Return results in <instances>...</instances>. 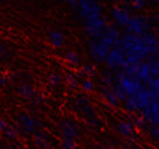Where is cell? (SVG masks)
<instances>
[{"mask_svg": "<svg viewBox=\"0 0 159 149\" xmlns=\"http://www.w3.org/2000/svg\"><path fill=\"white\" fill-rule=\"evenodd\" d=\"M151 77H152V75H151L150 63H143L142 67H140V71H139V79L147 84V83L150 81Z\"/></svg>", "mask_w": 159, "mask_h": 149, "instance_id": "15", "label": "cell"}, {"mask_svg": "<svg viewBox=\"0 0 159 149\" xmlns=\"http://www.w3.org/2000/svg\"><path fill=\"white\" fill-rule=\"evenodd\" d=\"M110 48L99 41V39H91L87 45V53L95 63H105L110 53Z\"/></svg>", "mask_w": 159, "mask_h": 149, "instance_id": "4", "label": "cell"}, {"mask_svg": "<svg viewBox=\"0 0 159 149\" xmlns=\"http://www.w3.org/2000/svg\"><path fill=\"white\" fill-rule=\"evenodd\" d=\"M48 39L55 48H61L64 45V34L59 30H50L48 33Z\"/></svg>", "mask_w": 159, "mask_h": 149, "instance_id": "12", "label": "cell"}, {"mask_svg": "<svg viewBox=\"0 0 159 149\" xmlns=\"http://www.w3.org/2000/svg\"><path fill=\"white\" fill-rule=\"evenodd\" d=\"M158 128H159V123H158Z\"/></svg>", "mask_w": 159, "mask_h": 149, "instance_id": "34", "label": "cell"}, {"mask_svg": "<svg viewBox=\"0 0 159 149\" xmlns=\"http://www.w3.org/2000/svg\"><path fill=\"white\" fill-rule=\"evenodd\" d=\"M103 7L101 3L94 2V0H79V10L75 14L76 19L82 23L97 18H102Z\"/></svg>", "mask_w": 159, "mask_h": 149, "instance_id": "2", "label": "cell"}, {"mask_svg": "<svg viewBox=\"0 0 159 149\" xmlns=\"http://www.w3.org/2000/svg\"><path fill=\"white\" fill-rule=\"evenodd\" d=\"M59 126H60V132L63 134V138H70L75 141L79 137L78 126L71 119H61Z\"/></svg>", "mask_w": 159, "mask_h": 149, "instance_id": "10", "label": "cell"}, {"mask_svg": "<svg viewBox=\"0 0 159 149\" xmlns=\"http://www.w3.org/2000/svg\"><path fill=\"white\" fill-rule=\"evenodd\" d=\"M133 123H135L136 128H142L144 123H146V119H144L143 117H142V118H136L135 121H133Z\"/></svg>", "mask_w": 159, "mask_h": 149, "instance_id": "31", "label": "cell"}, {"mask_svg": "<svg viewBox=\"0 0 159 149\" xmlns=\"http://www.w3.org/2000/svg\"><path fill=\"white\" fill-rule=\"evenodd\" d=\"M67 4H68V7H70V8L74 11L75 14L78 12V10H79V0H68Z\"/></svg>", "mask_w": 159, "mask_h": 149, "instance_id": "27", "label": "cell"}, {"mask_svg": "<svg viewBox=\"0 0 159 149\" xmlns=\"http://www.w3.org/2000/svg\"><path fill=\"white\" fill-rule=\"evenodd\" d=\"M83 73H84V75H90V76H91V75H94V71H93V65L91 64H84V65H83Z\"/></svg>", "mask_w": 159, "mask_h": 149, "instance_id": "30", "label": "cell"}, {"mask_svg": "<svg viewBox=\"0 0 159 149\" xmlns=\"http://www.w3.org/2000/svg\"><path fill=\"white\" fill-rule=\"evenodd\" d=\"M116 80H117V84L125 91L128 96H136L143 90L140 80H136L131 76H128L124 71L118 72L117 76H116Z\"/></svg>", "mask_w": 159, "mask_h": 149, "instance_id": "3", "label": "cell"}, {"mask_svg": "<svg viewBox=\"0 0 159 149\" xmlns=\"http://www.w3.org/2000/svg\"><path fill=\"white\" fill-rule=\"evenodd\" d=\"M61 147H63V149H75V148H76V145H75L74 140L63 138V140H61Z\"/></svg>", "mask_w": 159, "mask_h": 149, "instance_id": "23", "label": "cell"}, {"mask_svg": "<svg viewBox=\"0 0 159 149\" xmlns=\"http://www.w3.org/2000/svg\"><path fill=\"white\" fill-rule=\"evenodd\" d=\"M105 63H106V65L109 68H111V69H118V68L124 69L126 65H128L124 53H122V50L120 49V46H118V48H113L110 50L109 56H107Z\"/></svg>", "mask_w": 159, "mask_h": 149, "instance_id": "8", "label": "cell"}, {"mask_svg": "<svg viewBox=\"0 0 159 149\" xmlns=\"http://www.w3.org/2000/svg\"><path fill=\"white\" fill-rule=\"evenodd\" d=\"M117 130L121 136L129 137L133 133V125H132V122L121 121V122H118V125H117Z\"/></svg>", "mask_w": 159, "mask_h": 149, "instance_id": "14", "label": "cell"}, {"mask_svg": "<svg viewBox=\"0 0 159 149\" xmlns=\"http://www.w3.org/2000/svg\"><path fill=\"white\" fill-rule=\"evenodd\" d=\"M140 67H142V64H131V65H126V67H125L122 71H124L128 76H131V77L136 79V80H140V79H139Z\"/></svg>", "mask_w": 159, "mask_h": 149, "instance_id": "17", "label": "cell"}, {"mask_svg": "<svg viewBox=\"0 0 159 149\" xmlns=\"http://www.w3.org/2000/svg\"><path fill=\"white\" fill-rule=\"evenodd\" d=\"M3 133H4V137L7 140H14L16 137V130L12 129L11 126H8V125H7L6 129H3Z\"/></svg>", "mask_w": 159, "mask_h": 149, "instance_id": "22", "label": "cell"}, {"mask_svg": "<svg viewBox=\"0 0 159 149\" xmlns=\"http://www.w3.org/2000/svg\"><path fill=\"white\" fill-rule=\"evenodd\" d=\"M148 84V90H150L151 95H152L154 99H159V79L158 77H151Z\"/></svg>", "mask_w": 159, "mask_h": 149, "instance_id": "16", "label": "cell"}, {"mask_svg": "<svg viewBox=\"0 0 159 149\" xmlns=\"http://www.w3.org/2000/svg\"><path fill=\"white\" fill-rule=\"evenodd\" d=\"M61 81V76L59 73H50L49 75V83L52 85H59Z\"/></svg>", "mask_w": 159, "mask_h": 149, "instance_id": "25", "label": "cell"}, {"mask_svg": "<svg viewBox=\"0 0 159 149\" xmlns=\"http://www.w3.org/2000/svg\"><path fill=\"white\" fill-rule=\"evenodd\" d=\"M67 83H68V85H70V88H75V87H76V77H75L74 75H68Z\"/></svg>", "mask_w": 159, "mask_h": 149, "instance_id": "29", "label": "cell"}, {"mask_svg": "<svg viewBox=\"0 0 159 149\" xmlns=\"http://www.w3.org/2000/svg\"><path fill=\"white\" fill-rule=\"evenodd\" d=\"M82 88L84 90V91H93L94 90V83L90 79L82 80Z\"/></svg>", "mask_w": 159, "mask_h": 149, "instance_id": "26", "label": "cell"}, {"mask_svg": "<svg viewBox=\"0 0 159 149\" xmlns=\"http://www.w3.org/2000/svg\"><path fill=\"white\" fill-rule=\"evenodd\" d=\"M0 84H2V85H4V84H6V77H4V76L2 77V81H0Z\"/></svg>", "mask_w": 159, "mask_h": 149, "instance_id": "33", "label": "cell"}, {"mask_svg": "<svg viewBox=\"0 0 159 149\" xmlns=\"http://www.w3.org/2000/svg\"><path fill=\"white\" fill-rule=\"evenodd\" d=\"M110 16L113 18V20L118 26L121 27H128L129 22H131L132 16H131V12L125 8V7H113L110 10Z\"/></svg>", "mask_w": 159, "mask_h": 149, "instance_id": "9", "label": "cell"}, {"mask_svg": "<svg viewBox=\"0 0 159 149\" xmlns=\"http://www.w3.org/2000/svg\"><path fill=\"white\" fill-rule=\"evenodd\" d=\"M18 123L22 126L23 132L31 133V132H34L35 126H37V119L33 118V117H29L27 114L22 112V114L18 117Z\"/></svg>", "mask_w": 159, "mask_h": 149, "instance_id": "11", "label": "cell"}, {"mask_svg": "<svg viewBox=\"0 0 159 149\" xmlns=\"http://www.w3.org/2000/svg\"><path fill=\"white\" fill-rule=\"evenodd\" d=\"M64 59H66L68 63L72 64V65H76V64L80 63V57H79L75 52H67L66 56H64Z\"/></svg>", "mask_w": 159, "mask_h": 149, "instance_id": "20", "label": "cell"}, {"mask_svg": "<svg viewBox=\"0 0 159 149\" xmlns=\"http://www.w3.org/2000/svg\"><path fill=\"white\" fill-rule=\"evenodd\" d=\"M150 134L152 136V138H155L159 142V128L158 126H151L150 128Z\"/></svg>", "mask_w": 159, "mask_h": 149, "instance_id": "28", "label": "cell"}, {"mask_svg": "<svg viewBox=\"0 0 159 149\" xmlns=\"http://www.w3.org/2000/svg\"><path fill=\"white\" fill-rule=\"evenodd\" d=\"M158 102H159V99H158Z\"/></svg>", "mask_w": 159, "mask_h": 149, "instance_id": "35", "label": "cell"}, {"mask_svg": "<svg viewBox=\"0 0 159 149\" xmlns=\"http://www.w3.org/2000/svg\"><path fill=\"white\" fill-rule=\"evenodd\" d=\"M102 95H103L105 99L111 104V106H118V98H117V95H116L113 87L103 85L102 87Z\"/></svg>", "mask_w": 159, "mask_h": 149, "instance_id": "13", "label": "cell"}, {"mask_svg": "<svg viewBox=\"0 0 159 149\" xmlns=\"http://www.w3.org/2000/svg\"><path fill=\"white\" fill-rule=\"evenodd\" d=\"M7 128V123H6V121H4V119H0V129H6Z\"/></svg>", "mask_w": 159, "mask_h": 149, "instance_id": "32", "label": "cell"}, {"mask_svg": "<svg viewBox=\"0 0 159 149\" xmlns=\"http://www.w3.org/2000/svg\"><path fill=\"white\" fill-rule=\"evenodd\" d=\"M106 20L105 18H97V19H91L83 23V28H84V33L87 35L91 37V39H97L101 35V33L103 31V28L106 27Z\"/></svg>", "mask_w": 159, "mask_h": 149, "instance_id": "7", "label": "cell"}, {"mask_svg": "<svg viewBox=\"0 0 159 149\" xmlns=\"http://www.w3.org/2000/svg\"><path fill=\"white\" fill-rule=\"evenodd\" d=\"M18 91H19L20 95H23L25 98H27V99H31V98L34 96V94H35L34 88L29 84V83H23V84H20L19 88H18Z\"/></svg>", "mask_w": 159, "mask_h": 149, "instance_id": "18", "label": "cell"}, {"mask_svg": "<svg viewBox=\"0 0 159 149\" xmlns=\"http://www.w3.org/2000/svg\"><path fill=\"white\" fill-rule=\"evenodd\" d=\"M120 49L122 50L125 56V60L128 65L131 64H140L148 54H151L148 46L144 43L142 37H137L131 33H124L121 34Z\"/></svg>", "mask_w": 159, "mask_h": 149, "instance_id": "1", "label": "cell"}, {"mask_svg": "<svg viewBox=\"0 0 159 149\" xmlns=\"http://www.w3.org/2000/svg\"><path fill=\"white\" fill-rule=\"evenodd\" d=\"M148 31H150V19L143 15L132 16L128 27H126V33L135 34L137 37H142V35H144Z\"/></svg>", "mask_w": 159, "mask_h": 149, "instance_id": "5", "label": "cell"}, {"mask_svg": "<svg viewBox=\"0 0 159 149\" xmlns=\"http://www.w3.org/2000/svg\"><path fill=\"white\" fill-rule=\"evenodd\" d=\"M125 108L128 111H131V112H135V111H139V104H137V99H136V96H129L128 99H126L125 102Z\"/></svg>", "mask_w": 159, "mask_h": 149, "instance_id": "19", "label": "cell"}, {"mask_svg": "<svg viewBox=\"0 0 159 149\" xmlns=\"http://www.w3.org/2000/svg\"><path fill=\"white\" fill-rule=\"evenodd\" d=\"M113 88H114V92H116V95H117V98H118V100H122V102H126V99H128V95H126V92L124 90L121 88L118 84H116V85H113Z\"/></svg>", "mask_w": 159, "mask_h": 149, "instance_id": "21", "label": "cell"}, {"mask_svg": "<svg viewBox=\"0 0 159 149\" xmlns=\"http://www.w3.org/2000/svg\"><path fill=\"white\" fill-rule=\"evenodd\" d=\"M97 39H99L101 42L105 43V45H107L109 48H111V46H120L121 34H120V31H118L116 27L106 26Z\"/></svg>", "mask_w": 159, "mask_h": 149, "instance_id": "6", "label": "cell"}, {"mask_svg": "<svg viewBox=\"0 0 159 149\" xmlns=\"http://www.w3.org/2000/svg\"><path fill=\"white\" fill-rule=\"evenodd\" d=\"M131 7H132V10H135V11H140L146 7V2H144V0H135V2L131 3Z\"/></svg>", "mask_w": 159, "mask_h": 149, "instance_id": "24", "label": "cell"}]
</instances>
